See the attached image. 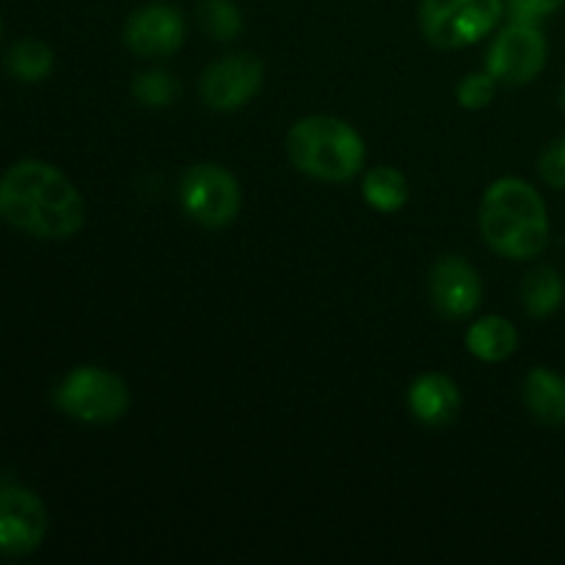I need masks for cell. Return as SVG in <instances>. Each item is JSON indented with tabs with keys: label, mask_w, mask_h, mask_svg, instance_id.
I'll use <instances>...</instances> for the list:
<instances>
[{
	"label": "cell",
	"mask_w": 565,
	"mask_h": 565,
	"mask_svg": "<svg viewBox=\"0 0 565 565\" xmlns=\"http://www.w3.org/2000/svg\"><path fill=\"white\" fill-rule=\"evenodd\" d=\"M47 535V508L25 486L0 489V555L25 557Z\"/></svg>",
	"instance_id": "cell-7"
},
{
	"label": "cell",
	"mask_w": 565,
	"mask_h": 565,
	"mask_svg": "<svg viewBox=\"0 0 565 565\" xmlns=\"http://www.w3.org/2000/svg\"><path fill=\"white\" fill-rule=\"evenodd\" d=\"M364 202L381 213H397L408 202V180L392 166H375L364 177Z\"/></svg>",
	"instance_id": "cell-16"
},
{
	"label": "cell",
	"mask_w": 565,
	"mask_h": 565,
	"mask_svg": "<svg viewBox=\"0 0 565 565\" xmlns=\"http://www.w3.org/2000/svg\"><path fill=\"white\" fill-rule=\"evenodd\" d=\"M502 0H423L419 25L441 50L469 47L500 22Z\"/></svg>",
	"instance_id": "cell-5"
},
{
	"label": "cell",
	"mask_w": 565,
	"mask_h": 565,
	"mask_svg": "<svg viewBox=\"0 0 565 565\" xmlns=\"http://www.w3.org/2000/svg\"><path fill=\"white\" fill-rule=\"evenodd\" d=\"M508 14L513 22H527V25H539L541 20L555 14L563 9L565 0H505Z\"/></svg>",
	"instance_id": "cell-21"
},
{
	"label": "cell",
	"mask_w": 565,
	"mask_h": 565,
	"mask_svg": "<svg viewBox=\"0 0 565 565\" xmlns=\"http://www.w3.org/2000/svg\"><path fill=\"white\" fill-rule=\"evenodd\" d=\"M263 61L252 53H235L213 61L202 75V99L213 110H237L263 88Z\"/></svg>",
	"instance_id": "cell-9"
},
{
	"label": "cell",
	"mask_w": 565,
	"mask_h": 565,
	"mask_svg": "<svg viewBox=\"0 0 565 565\" xmlns=\"http://www.w3.org/2000/svg\"><path fill=\"white\" fill-rule=\"evenodd\" d=\"M539 171H541V180L546 185L557 188V191H565V136L552 141L550 147L544 149L539 160Z\"/></svg>",
	"instance_id": "cell-22"
},
{
	"label": "cell",
	"mask_w": 565,
	"mask_h": 565,
	"mask_svg": "<svg viewBox=\"0 0 565 565\" xmlns=\"http://www.w3.org/2000/svg\"><path fill=\"white\" fill-rule=\"evenodd\" d=\"M483 287L480 276L463 257H445L430 268V301L447 320H461L478 309Z\"/></svg>",
	"instance_id": "cell-11"
},
{
	"label": "cell",
	"mask_w": 565,
	"mask_h": 565,
	"mask_svg": "<svg viewBox=\"0 0 565 565\" xmlns=\"http://www.w3.org/2000/svg\"><path fill=\"white\" fill-rule=\"evenodd\" d=\"M55 53L39 39H20L6 53V70L22 83H42L53 72Z\"/></svg>",
	"instance_id": "cell-17"
},
{
	"label": "cell",
	"mask_w": 565,
	"mask_h": 565,
	"mask_svg": "<svg viewBox=\"0 0 565 565\" xmlns=\"http://www.w3.org/2000/svg\"><path fill=\"white\" fill-rule=\"evenodd\" d=\"M408 408L428 428H445L461 412V390L450 375L425 373L408 390Z\"/></svg>",
	"instance_id": "cell-12"
},
{
	"label": "cell",
	"mask_w": 565,
	"mask_h": 565,
	"mask_svg": "<svg viewBox=\"0 0 565 565\" xmlns=\"http://www.w3.org/2000/svg\"><path fill=\"white\" fill-rule=\"evenodd\" d=\"M0 215H3V210H0Z\"/></svg>",
	"instance_id": "cell-24"
},
{
	"label": "cell",
	"mask_w": 565,
	"mask_h": 565,
	"mask_svg": "<svg viewBox=\"0 0 565 565\" xmlns=\"http://www.w3.org/2000/svg\"><path fill=\"white\" fill-rule=\"evenodd\" d=\"M180 202L196 224L207 226V230H221L237 218L243 196L237 180L224 166L196 163L182 174Z\"/></svg>",
	"instance_id": "cell-6"
},
{
	"label": "cell",
	"mask_w": 565,
	"mask_h": 565,
	"mask_svg": "<svg viewBox=\"0 0 565 565\" xmlns=\"http://www.w3.org/2000/svg\"><path fill=\"white\" fill-rule=\"evenodd\" d=\"M132 94L147 108H169L177 97H180V83L174 75L163 70L141 72L132 83Z\"/></svg>",
	"instance_id": "cell-19"
},
{
	"label": "cell",
	"mask_w": 565,
	"mask_h": 565,
	"mask_svg": "<svg viewBox=\"0 0 565 565\" xmlns=\"http://www.w3.org/2000/svg\"><path fill=\"white\" fill-rule=\"evenodd\" d=\"M494 94H497V77L486 70V72H472V75L463 77L461 86H458V92H456V97H458V103H461V108L483 110V108H489L491 99H494Z\"/></svg>",
	"instance_id": "cell-20"
},
{
	"label": "cell",
	"mask_w": 565,
	"mask_h": 565,
	"mask_svg": "<svg viewBox=\"0 0 565 565\" xmlns=\"http://www.w3.org/2000/svg\"><path fill=\"white\" fill-rule=\"evenodd\" d=\"M287 154L303 174L323 182H348L364 166V141L337 116H303L287 132Z\"/></svg>",
	"instance_id": "cell-3"
},
{
	"label": "cell",
	"mask_w": 565,
	"mask_h": 565,
	"mask_svg": "<svg viewBox=\"0 0 565 565\" xmlns=\"http://www.w3.org/2000/svg\"><path fill=\"white\" fill-rule=\"evenodd\" d=\"M185 42V20L166 3H149L132 11L125 25V44L143 58H166Z\"/></svg>",
	"instance_id": "cell-10"
},
{
	"label": "cell",
	"mask_w": 565,
	"mask_h": 565,
	"mask_svg": "<svg viewBox=\"0 0 565 565\" xmlns=\"http://www.w3.org/2000/svg\"><path fill=\"white\" fill-rule=\"evenodd\" d=\"M563 105H565V88H563Z\"/></svg>",
	"instance_id": "cell-23"
},
{
	"label": "cell",
	"mask_w": 565,
	"mask_h": 565,
	"mask_svg": "<svg viewBox=\"0 0 565 565\" xmlns=\"http://www.w3.org/2000/svg\"><path fill=\"white\" fill-rule=\"evenodd\" d=\"M519 345V331L513 329L511 320L500 318V315H486L472 329L467 331V348L475 359L480 362H505Z\"/></svg>",
	"instance_id": "cell-14"
},
{
	"label": "cell",
	"mask_w": 565,
	"mask_h": 565,
	"mask_svg": "<svg viewBox=\"0 0 565 565\" xmlns=\"http://www.w3.org/2000/svg\"><path fill=\"white\" fill-rule=\"evenodd\" d=\"M546 64V39L539 25L511 22L489 50V72L508 86H524Z\"/></svg>",
	"instance_id": "cell-8"
},
{
	"label": "cell",
	"mask_w": 565,
	"mask_h": 565,
	"mask_svg": "<svg viewBox=\"0 0 565 565\" xmlns=\"http://www.w3.org/2000/svg\"><path fill=\"white\" fill-rule=\"evenodd\" d=\"M55 406L77 423L108 425L125 417L130 408V390L108 370L75 367L55 390Z\"/></svg>",
	"instance_id": "cell-4"
},
{
	"label": "cell",
	"mask_w": 565,
	"mask_h": 565,
	"mask_svg": "<svg viewBox=\"0 0 565 565\" xmlns=\"http://www.w3.org/2000/svg\"><path fill=\"white\" fill-rule=\"evenodd\" d=\"M0 210L11 226L44 241L72 237L86 221L77 188L44 160H20L0 177Z\"/></svg>",
	"instance_id": "cell-1"
},
{
	"label": "cell",
	"mask_w": 565,
	"mask_h": 565,
	"mask_svg": "<svg viewBox=\"0 0 565 565\" xmlns=\"http://www.w3.org/2000/svg\"><path fill=\"white\" fill-rule=\"evenodd\" d=\"M480 230L502 257H539L550 243V215L544 199L530 182L505 177L486 191L480 204Z\"/></svg>",
	"instance_id": "cell-2"
},
{
	"label": "cell",
	"mask_w": 565,
	"mask_h": 565,
	"mask_svg": "<svg viewBox=\"0 0 565 565\" xmlns=\"http://www.w3.org/2000/svg\"><path fill=\"white\" fill-rule=\"evenodd\" d=\"M565 298V281L561 270L552 265H539L522 281V303L530 318H550L561 309Z\"/></svg>",
	"instance_id": "cell-15"
},
{
	"label": "cell",
	"mask_w": 565,
	"mask_h": 565,
	"mask_svg": "<svg viewBox=\"0 0 565 565\" xmlns=\"http://www.w3.org/2000/svg\"><path fill=\"white\" fill-rule=\"evenodd\" d=\"M199 22H202L204 33L218 42H230L243 31V14L232 0H202Z\"/></svg>",
	"instance_id": "cell-18"
},
{
	"label": "cell",
	"mask_w": 565,
	"mask_h": 565,
	"mask_svg": "<svg viewBox=\"0 0 565 565\" xmlns=\"http://www.w3.org/2000/svg\"><path fill=\"white\" fill-rule=\"evenodd\" d=\"M524 403L541 425H565V379L546 367H535L524 379Z\"/></svg>",
	"instance_id": "cell-13"
}]
</instances>
